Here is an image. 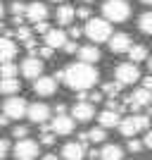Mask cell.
<instances>
[{"mask_svg":"<svg viewBox=\"0 0 152 160\" xmlns=\"http://www.w3.org/2000/svg\"><path fill=\"white\" fill-rule=\"evenodd\" d=\"M98 69L88 62H74V65L64 67V84L74 91H88L90 86H95L98 81Z\"/></svg>","mask_w":152,"mask_h":160,"instance_id":"cell-1","label":"cell"},{"mask_svg":"<svg viewBox=\"0 0 152 160\" xmlns=\"http://www.w3.org/2000/svg\"><path fill=\"white\" fill-rule=\"evenodd\" d=\"M83 33H86L93 43H105V41H109V36H112V27H109V22H107V19L90 17V19L86 22Z\"/></svg>","mask_w":152,"mask_h":160,"instance_id":"cell-2","label":"cell"},{"mask_svg":"<svg viewBox=\"0 0 152 160\" xmlns=\"http://www.w3.org/2000/svg\"><path fill=\"white\" fill-rule=\"evenodd\" d=\"M102 14H105L107 22H126L128 14H131V5L126 0H105L102 5Z\"/></svg>","mask_w":152,"mask_h":160,"instance_id":"cell-3","label":"cell"},{"mask_svg":"<svg viewBox=\"0 0 152 160\" xmlns=\"http://www.w3.org/2000/svg\"><path fill=\"white\" fill-rule=\"evenodd\" d=\"M150 127V115H131V117H124L119 122V132L128 139H133L138 132Z\"/></svg>","mask_w":152,"mask_h":160,"instance_id":"cell-4","label":"cell"},{"mask_svg":"<svg viewBox=\"0 0 152 160\" xmlns=\"http://www.w3.org/2000/svg\"><path fill=\"white\" fill-rule=\"evenodd\" d=\"M26 108L29 103L21 96H10V98L2 103V112L10 117V120H21V117H26Z\"/></svg>","mask_w":152,"mask_h":160,"instance_id":"cell-5","label":"cell"},{"mask_svg":"<svg viewBox=\"0 0 152 160\" xmlns=\"http://www.w3.org/2000/svg\"><path fill=\"white\" fill-rule=\"evenodd\" d=\"M114 79L119 81L121 86L136 84V81L140 79V72H138V67H136V62H121V65H117V69H114Z\"/></svg>","mask_w":152,"mask_h":160,"instance_id":"cell-6","label":"cell"},{"mask_svg":"<svg viewBox=\"0 0 152 160\" xmlns=\"http://www.w3.org/2000/svg\"><path fill=\"white\" fill-rule=\"evenodd\" d=\"M14 158L17 160H36L38 158V141L19 139V143L14 146Z\"/></svg>","mask_w":152,"mask_h":160,"instance_id":"cell-7","label":"cell"},{"mask_svg":"<svg viewBox=\"0 0 152 160\" xmlns=\"http://www.w3.org/2000/svg\"><path fill=\"white\" fill-rule=\"evenodd\" d=\"M55 91H57V79H55V77H43V74H40L38 79H33V93L36 96L48 98V96H53Z\"/></svg>","mask_w":152,"mask_h":160,"instance_id":"cell-8","label":"cell"},{"mask_svg":"<svg viewBox=\"0 0 152 160\" xmlns=\"http://www.w3.org/2000/svg\"><path fill=\"white\" fill-rule=\"evenodd\" d=\"M26 117L31 122H36V124H45L48 117H50V108H48L45 103H29Z\"/></svg>","mask_w":152,"mask_h":160,"instance_id":"cell-9","label":"cell"},{"mask_svg":"<svg viewBox=\"0 0 152 160\" xmlns=\"http://www.w3.org/2000/svg\"><path fill=\"white\" fill-rule=\"evenodd\" d=\"M21 74L26 79H38L40 74H43V60L36 58V55H29L26 60L21 62Z\"/></svg>","mask_w":152,"mask_h":160,"instance_id":"cell-10","label":"cell"},{"mask_svg":"<svg viewBox=\"0 0 152 160\" xmlns=\"http://www.w3.org/2000/svg\"><path fill=\"white\" fill-rule=\"evenodd\" d=\"M74 122H76V120H74L71 115H55L50 129H53L57 136H67V134L74 132Z\"/></svg>","mask_w":152,"mask_h":160,"instance_id":"cell-11","label":"cell"},{"mask_svg":"<svg viewBox=\"0 0 152 160\" xmlns=\"http://www.w3.org/2000/svg\"><path fill=\"white\" fill-rule=\"evenodd\" d=\"M150 100H152V91H147V88H136L124 103H126V105H131L133 110H140V108L150 105Z\"/></svg>","mask_w":152,"mask_h":160,"instance_id":"cell-12","label":"cell"},{"mask_svg":"<svg viewBox=\"0 0 152 160\" xmlns=\"http://www.w3.org/2000/svg\"><path fill=\"white\" fill-rule=\"evenodd\" d=\"M71 117L79 122H88L95 117V105L93 103H88V100H79L76 105L71 108Z\"/></svg>","mask_w":152,"mask_h":160,"instance_id":"cell-13","label":"cell"},{"mask_svg":"<svg viewBox=\"0 0 152 160\" xmlns=\"http://www.w3.org/2000/svg\"><path fill=\"white\" fill-rule=\"evenodd\" d=\"M131 46H133V41H131V36H128V33H114V36H109V50H112V53H117V55L128 53V50H131Z\"/></svg>","mask_w":152,"mask_h":160,"instance_id":"cell-14","label":"cell"},{"mask_svg":"<svg viewBox=\"0 0 152 160\" xmlns=\"http://www.w3.org/2000/svg\"><path fill=\"white\" fill-rule=\"evenodd\" d=\"M83 155H86V146L79 141H69L62 146V158L64 160H83Z\"/></svg>","mask_w":152,"mask_h":160,"instance_id":"cell-15","label":"cell"},{"mask_svg":"<svg viewBox=\"0 0 152 160\" xmlns=\"http://www.w3.org/2000/svg\"><path fill=\"white\" fill-rule=\"evenodd\" d=\"M29 22L38 24V22H45L48 19V7L43 2H29L26 5V14H24Z\"/></svg>","mask_w":152,"mask_h":160,"instance_id":"cell-16","label":"cell"},{"mask_svg":"<svg viewBox=\"0 0 152 160\" xmlns=\"http://www.w3.org/2000/svg\"><path fill=\"white\" fill-rule=\"evenodd\" d=\"M17 55V46H14L12 38H7V36H0V65L2 62H10Z\"/></svg>","mask_w":152,"mask_h":160,"instance_id":"cell-17","label":"cell"},{"mask_svg":"<svg viewBox=\"0 0 152 160\" xmlns=\"http://www.w3.org/2000/svg\"><path fill=\"white\" fill-rule=\"evenodd\" d=\"M67 43V33L62 31V29H50V31L45 33V46H50L55 50V48H62Z\"/></svg>","mask_w":152,"mask_h":160,"instance_id":"cell-18","label":"cell"},{"mask_svg":"<svg viewBox=\"0 0 152 160\" xmlns=\"http://www.w3.org/2000/svg\"><path fill=\"white\" fill-rule=\"evenodd\" d=\"M119 122H121V112H117V110H109L107 108L105 112H100V127H119Z\"/></svg>","mask_w":152,"mask_h":160,"instance_id":"cell-19","label":"cell"},{"mask_svg":"<svg viewBox=\"0 0 152 160\" xmlns=\"http://www.w3.org/2000/svg\"><path fill=\"white\" fill-rule=\"evenodd\" d=\"M79 60L88 62V65H95L100 60V50L95 46H83V48H79Z\"/></svg>","mask_w":152,"mask_h":160,"instance_id":"cell-20","label":"cell"},{"mask_svg":"<svg viewBox=\"0 0 152 160\" xmlns=\"http://www.w3.org/2000/svg\"><path fill=\"white\" fill-rule=\"evenodd\" d=\"M100 160H124V151L117 143H107L102 151H100Z\"/></svg>","mask_w":152,"mask_h":160,"instance_id":"cell-21","label":"cell"},{"mask_svg":"<svg viewBox=\"0 0 152 160\" xmlns=\"http://www.w3.org/2000/svg\"><path fill=\"white\" fill-rule=\"evenodd\" d=\"M57 24H62V27H67V24H71L74 17H76V10H74L71 5H60V10H57Z\"/></svg>","mask_w":152,"mask_h":160,"instance_id":"cell-22","label":"cell"},{"mask_svg":"<svg viewBox=\"0 0 152 160\" xmlns=\"http://www.w3.org/2000/svg\"><path fill=\"white\" fill-rule=\"evenodd\" d=\"M19 91V79L17 77H10V79H0V93L5 96H14Z\"/></svg>","mask_w":152,"mask_h":160,"instance_id":"cell-23","label":"cell"},{"mask_svg":"<svg viewBox=\"0 0 152 160\" xmlns=\"http://www.w3.org/2000/svg\"><path fill=\"white\" fill-rule=\"evenodd\" d=\"M128 60H131V62L147 60V48L145 46H131V50H128Z\"/></svg>","mask_w":152,"mask_h":160,"instance_id":"cell-24","label":"cell"},{"mask_svg":"<svg viewBox=\"0 0 152 160\" xmlns=\"http://www.w3.org/2000/svg\"><path fill=\"white\" fill-rule=\"evenodd\" d=\"M17 72H19V67L14 65L12 60H10V62H2V65H0V79H10V77H17Z\"/></svg>","mask_w":152,"mask_h":160,"instance_id":"cell-25","label":"cell"},{"mask_svg":"<svg viewBox=\"0 0 152 160\" xmlns=\"http://www.w3.org/2000/svg\"><path fill=\"white\" fill-rule=\"evenodd\" d=\"M138 27L143 33H147V36H152V12H143L138 19Z\"/></svg>","mask_w":152,"mask_h":160,"instance_id":"cell-26","label":"cell"},{"mask_svg":"<svg viewBox=\"0 0 152 160\" xmlns=\"http://www.w3.org/2000/svg\"><path fill=\"white\" fill-rule=\"evenodd\" d=\"M105 139H107L105 127H93L88 132V141H93V143H100V141H105Z\"/></svg>","mask_w":152,"mask_h":160,"instance_id":"cell-27","label":"cell"},{"mask_svg":"<svg viewBox=\"0 0 152 160\" xmlns=\"http://www.w3.org/2000/svg\"><path fill=\"white\" fill-rule=\"evenodd\" d=\"M102 93H107V96H119L121 93V84L119 81H107V84H102Z\"/></svg>","mask_w":152,"mask_h":160,"instance_id":"cell-28","label":"cell"},{"mask_svg":"<svg viewBox=\"0 0 152 160\" xmlns=\"http://www.w3.org/2000/svg\"><path fill=\"white\" fill-rule=\"evenodd\" d=\"M55 139H57V134H55L53 129H45V132L40 134V143H43V146H53Z\"/></svg>","mask_w":152,"mask_h":160,"instance_id":"cell-29","label":"cell"},{"mask_svg":"<svg viewBox=\"0 0 152 160\" xmlns=\"http://www.w3.org/2000/svg\"><path fill=\"white\" fill-rule=\"evenodd\" d=\"M10 10H12L14 17H24V14H26V5H24V2H19V0H14ZM24 19H26V17H24Z\"/></svg>","mask_w":152,"mask_h":160,"instance_id":"cell-30","label":"cell"},{"mask_svg":"<svg viewBox=\"0 0 152 160\" xmlns=\"http://www.w3.org/2000/svg\"><path fill=\"white\" fill-rule=\"evenodd\" d=\"M126 148H128L131 153H140V151H143V141H138V139H136V136H133V139H128V143H126Z\"/></svg>","mask_w":152,"mask_h":160,"instance_id":"cell-31","label":"cell"},{"mask_svg":"<svg viewBox=\"0 0 152 160\" xmlns=\"http://www.w3.org/2000/svg\"><path fill=\"white\" fill-rule=\"evenodd\" d=\"M14 36H17V38H19L21 43H26V41L31 38V29H26V27H19V29H17V33H14Z\"/></svg>","mask_w":152,"mask_h":160,"instance_id":"cell-32","label":"cell"},{"mask_svg":"<svg viewBox=\"0 0 152 160\" xmlns=\"http://www.w3.org/2000/svg\"><path fill=\"white\" fill-rule=\"evenodd\" d=\"M26 134H29V129L24 127V124H17V127L12 129V136H14V139H26Z\"/></svg>","mask_w":152,"mask_h":160,"instance_id":"cell-33","label":"cell"},{"mask_svg":"<svg viewBox=\"0 0 152 160\" xmlns=\"http://www.w3.org/2000/svg\"><path fill=\"white\" fill-rule=\"evenodd\" d=\"M7 153H10V141H7V139H0V160H5Z\"/></svg>","mask_w":152,"mask_h":160,"instance_id":"cell-34","label":"cell"},{"mask_svg":"<svg viewBox=\"0 0 152 160\" xmlns=\"http://www.w3.org/2000/svg\"><path fill=\"white\" fill-rule=\"evenodd\" d=\"M36 55H40V60H50V58H53V48H50V46H43Z\"/></svg>","mask_w":152,"mask_h":160,"instance_id":"cell-35","label":"cell"},{"mask_svg":"<svg viewBox=\"0 0 152 160\" xmlns=\"http://www.w3.org/2000/svg\"><path fill=\"white\" fill-rule=\"evenodd\" d=\"M62 48H64V53H69V55H71V53H79V46H76V41H67Z\"/></svg>","mask_w":152,"mask_h":160,"instance_id":"cell-36","label":"cell"},{"mask_svg":"<svg viewBox=\"0 0 152 160\" xmlns=\"http://www.w3.org/2000/svg\"><path fill=\"white\" fill-rule=\"evenodd\" d=\"M50 29H53V27H50L48 22H38V24H36V33H43V36H45Z\"/></svg>","mask_w":152,"mask_h":160,"instance_id":"cell-37","label":"cell"},{"mask_svg":"<svg viewBox=\"0 0 152 160\" xmlns=\"http://www.w3.org/2000/svg\"><path fill=\"white\" fill-rule=\"evenodd\" d=\"M76 17H81V19H90V10H88V7H79V10H76Z\"/></svg>","mask_w":152,"mask_h":160,"instance_id":"cell-38","label":"cell"},{"mask_svg":"<svg viewBox=\"0 0 152 160\" xmlns=\"http://www.w3.org/2000/svg\"><path fill=\"white\" fill-rule=\"evenodd\" d=\"M100 100H102V93H98V91L88 93V103H100Z\"/></svg>","mask_w":152,"mask_h":160,"instance_id":"cell-39","label":"cell"},{"mask_svg":"<svg viewBox=\"0 0 152 160\" xmlns=\"http://www.w3.org/2000/svg\"><path fill=\"white\" fill-rule=\"evenodd\" d=\"M81 33H83V31H81V29H79V27H71V29H69V36H71V38H74V41L79 38Z\"/></svg>","mask_w":152,"mask_h":160,"instance_id":"cell-40","label":"cell"},{"mask_svg":"<svg viewBox=\"0 0 152 160\" xmlns=\"http://www.w3.org/2000/svg\"><path fill=\"white\" fill-rule=\"evenodd\" d=\"M143 146H147V148L152 151V129H150V132L145 134V141H143Z\"/></svg>","mask_w":152,"mask_h":160,"instance_id":"cell-41","label":"cell"},{"mask_svg":"<svg viewBox=\"0 0 152 160\" xmlns=\"http://www.w3.org/2000/svg\"><path fill=\"white\" fill-rule=\"evenodd\" d=\"M143 88H147V91H152V74H150V77H145V79H143Z\"/></svg>","mask_w":152,"mask_h":160,"instance_id":"cell-42","label":"cell"},{"mask_svg":"<svg viewBox=\"0 0 152 160\" xmlns=\"http://www.w3.org/2000/svg\"><path fill=\"white\" fill-rule=\"evenodd\" d=\"M79 143H83V146H86V143H88V132L79 134Z\"/></svg>","mask_w":152,"mask_h":160,"instance_id":"cell-43","label":"cell"},{"mask_svg":"<svg viewBox=\"0 0 152 160\" xmlns=\"http://www.w3.org/2000/svg\"><path fill=\"white\" fill-rule=\"evenodd\" d=\"M7 122H10V117H7V115H5V112H2V115H0V127H5Z\"/></svg>","mask_w":152,"mask_h":160,"instance_id":"cell-44","label":"cell"},{"mask_svg":"<svg viewBox=\"0 0 152 160\" xmlns=\"http://www.w3.org/2000/svg\"><path fill=\"white\" fill-rule=\"evenodd\" d=\"M64 110H67L64 105H57V108H55V112H57V115H64Z\"/></svg>","mask_w":152,"mask_h":160,"instance_id":"cell-45","label":"cell"},{"mask_svg":"<svg viewBox=\"0 0 152 160\" xmlns=\"http://www.w3.org/2000/svg\"><path fill=\"white\" fill-rule=\"evenodd\" d=\"M43 160H57V155H53V153H48V155H43Z\"/></svg>","mask_w":152,"mask_h":160,"instance_id":"cell-46","label":"cell"},{"mask_svg":"<svg viewBox=\"0 0 152 160\" xmlns=\"http://www.w3.org/2000/svg\"><path fill=\"white\" fill-rule=\"evenodd\" d=\"M2 14H5V7H2V2H0V19H2Z\"/></svg>","mask_w":152,"mask_h":160,"instance_id":"cell-47","label":"cell"},{"mask_svg":"<svg viewBox=\"0 0 152 160\" xmlns=\"http://www.w3.org/2000/svg\"><path fill=\"white\" fill-rule=\"evenodd\" d=\"M0 31H5V24H2V22H0Z\"/></svg>","mask_w":152,"mask_h":160,"instance_id":"cell-48","label":"cell"},{"mask_svg":"<svg viewBox=\"0 0 152 160\" xmlns=\"http://www.w3.org/2000/svg\"><path fill=\"white\" fill-rule=\"evenodd\" d=\"M143 2H145V5H152V0H143Z\"/></svg>","mask_w":152,"mask_h":160,"instance_id":"cell-49","label":"cell"},{"mask_svg":"<svg viewBox=\"0 0 152 160\" xmlns=\"http://www.w3.org/2000/svg\"><path fill=\"white\" fill-rule=\"evenodd\" d=\"M147 65H150V72H152V58H150V62H147Z\"/></svg>","mask_w":152,"mask_h":160,"instance_id":"cell-50","label":"cell"},{"mask_svg":"<svg viewBox=\"0 0 152 160\" xmlns=\"http://www.w3.org/2000/svg\"><path fill=\"white\" fill-rule=\"evenodd\" d=\"M53 2H64V0H53Z\"/></svg>","mask_w":152,"mask_h":160,"instance_id":"cell-51","label":"cell"},{"mask_svg":"<svg viewBox=\"0 0 152 160\" xmlns=\"http://www.w3.org/2000/svg\"><path fill=\"white\" fill-rule=\"evenodd\" d=\"M83 2H93V0H83Z\"/></svg>","mask_w":152,"mask_h":160,"instance_id":"cell-52","label":"cell"},{"mask_svg":"<svg viewBox=\"0 0 152 160\" xmlns=\"http://www.w3.org/2000/svg\"><path fill=\"white\" fill-rule=\"evenodd\" d=\"M90 160H98V158H90Z\"/></svg>","mask_w":152,"mask_h":160,"instance_id":"cell-53","label":"cell"}]
</instances>
